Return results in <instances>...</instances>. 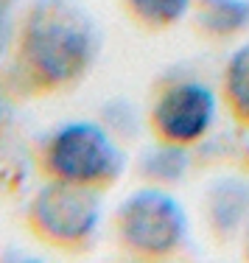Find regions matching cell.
Here are the masks:
<instances>
[{
    "instance_id": "obj_7",
    "label": "cell",
    "mask_w": 249,
    "mask_h": 263,
    "mask_svg": "<svg viewBox=\"0 0 249 263\" xmlns=\"http://www.w3.org/2000/svg\"><path fill=\"white\" fill-rule=\"evenodd\" d=\"M121 11L132 28L157 36L190 14V0H121Z\"/></svg>"
},
{
    "instance_id": "obj_1",
    "label": "cell",
    "mask_w": 249,
    "mask_h": 263,
    "mask_svg": "<svg viewBox=\"0 0 249 263\" xmlns=\"http://www.w3.org/2000/svg\"><path fill=\"white\" fill-rule=\"evenodd\" d=\"M98 34L76 0H31L14 20L0 92L36 101L70 92L90 76Z\"/></svg>"
},
{
    "instance_id": "obj_2",
    "label": "cell",
    "mask_w": 249,
    "mask_h": 263,
    "mask_svg": "<svg viewBox=\"0 0 249 263\" xmlns=\"http://www.w3.org/2000/svg\"><path fill=\"white\" fill-rule=\"evenodd\" d=\"M42 182H65L107 193L123 174V154L98 123L70 121L42 135L31 148Z\"/></svg>"
},
{
    "instance_id": "obj_4",
    "label": "cell",
    "mask_w": 249,
    "mask_h": 263,
    "mask_svg": "<svg viewBox=\"0 0 249 263\" xmlns=\"http://www.w3.org/2000/svg\"><path fill=\"white\" fill-rule=\"evenodd\" d=\"M101 218V193L65 182H42L23 213L28 235L56 252H87Z\"/></svg>"
},
{
    "instance_id": "obj_3",
    "label": "cell",
    "mask_w": 249,
    "mask_h": 263,
    "mask_svg": "<svg viewBox=\"0 0 249 263\" xmlns=\"http://www.w3.org/2000/svg\"><path fill=\"white\" fill-rule=\"evenodd\" d=\"M112 233L121 252L132 260H171L188 238L185 210L171 193L143 187L118 204Z\"/></svg>"
},
{
    "instance_id": "obj_6",
    "label": "cell",
    "mask_w": 249,
    "mask_h": 263,
    "mask_svg": "<svg viewBox=\"0 0 249 263\" xmlns=\"http://www.w3.org/2000/svg\"><path fill=\"white\" fill-rule=\"evenodd\" d=\"M190 26L204 42H229L249 31V0H190Z\"/></svg>"
},
{
    "instance_id": "obj_10",
    "label": "cell",
    "mask_w": 249,
    "mask_h": 263,
    "mask_svg": "<svg viewBox=\"0 0 249 263\" xmlns=\"http://www.w3.org/2000/svg\"><path fill=\"white\" fill-rule=\"evenodd\" d=\"M0 6H3V9H11V6H14V0H0Z\"/></svg>"
},
{
    "instance_id": "obj_8",
    "label": "cell",
    "mask_w": 249,
    "mask_h": 263,
    "mask_svg": "<svg viewBox=\"0 0 249 263\" xmlns=\"http://www.w3.org/2000/svg\"><path fill=\"white\" fill-rule=\"evenodd\" d=\"M221 104L235 126L249 132V45L238 48L224 65Z\"/></svg>"
},
{
    "instance_id": "obj_9",
    "label": "cell",
    "mask_w": 249,
    "mask_h": 263,
    "mask_svg": "<svg viewBox=\"0 0 249 263\" xmlns=\"http://www.w3.org/2000/svg\"><path fill=\"white\" fill-rule=\"evenodd\" d=\"M11 31H14V23H11V17H9V9L0 6V62L6 59V53H9Z\"/></svg>"
},
{
    "instance_id": "obj_5",
    "label": "cell",
    "mask_w": 249,
    "mask_h": 263,
    "mask_svg": "<svg viewBox=\"0 0 249 263\" xmlns=\"http://www.w3.org/2000/svg\"><path fill=\"white\" fill-rule=\"evenodd\" d=\"M216 118V96L207 84L188 76L157 81L148 101V132L163 148H194L207 137Z\"/></svg>"
},
{
    "instance_id": "obj_11",
    "label": "cell",
    "mask_w": 249,
    "mask_h": 263,
    "mask_svg": "<svg viewBox=\"0 0 249 263\" xmlns=\"http://www.w3.org/2000/svg\"><path fill=\"white\" fill-rule=\"evenodd\" d=\"M244 255H246V260H249V235H246V249H244Z\"/></svg>"
}]
</instances>
